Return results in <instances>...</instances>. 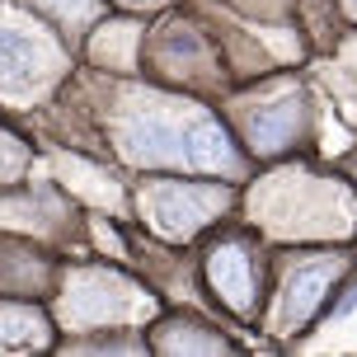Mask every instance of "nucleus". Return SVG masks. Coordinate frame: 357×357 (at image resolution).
Instances as JSON below:
<instances>
[{
    "mask_svg": "<svg viewBox=\"0 0 357 357\" xmlns=\"http://www.w3.org/2000/svg\"><path fill=\"white\" fill-rule=\"evenodd\" d=\"M212 282L216 291L235 305V310H250L254 305V278H250V259L245 250H221L212 259Z\"/></svg>",
    "mask_w": 357,
    "mask_h": 357,
    "instance_id": "7ed1b4c3",
    "label": "nucleus"
},
{
    "mask_svg": "<svg viewBox=\"0 0 357 357\" xmlns=\"http://www.w3.org/2000/svg\"><path fill=\"white\" fill-rule=\"evenodd\" d=\"M151 212H155V226L169 231L174 240L193 231L197 221H207L216 212V193H197V188H160L151 193Z\"/></svg>",
    "mask_w": 357,
    "mask_h": 357,
    "instance_id": "f257e3e1",
    "label": "nucleus"
},
{
    "mask_svg": "<svg viewBox=\"0 0 357 357\" xmlns=\"http://www.w3.org/2000/svg\"><path fill=\"white\" fill-rule=\"evenodd\" d=\"M334 282V264H315V268H301L296 273V282L287 291V310H291V320H301L310 305L324 296V287Z\"/></svg>",
    "mask_w": 357,
    "mask_h": 357,
    "instance_id": "39448f33",
    "label": "nucleus"
},
{
    "mask_svg": "<svg viewBox=\"0 0 357 357\" xmlns=\"http://www.w3.org/2000/svg\"><path fill=\"white\" fill-rule=\"evenodd\" d=\"M127 151L146 165H160V160H178L183 155V137H174L169 123H155V118H142V123L127 132Z\"/></svg>",
    "mask_w": 357,
    "mask_h": 357,
    "instance_id": "20e7f679",
    "label": "nucleus"
},
{
    "mask_svg": "<svg viewBox=\"0 0 357 357\" xmlns=\"http://www.w3.org/2000/svg\"><path fill=\"white\" fill-rule=\"evenodd\" d=\"M183 155L193 165H202V169H216V174L235 169V146L216 123H193L188 127V132H183Z\"/></svg>",
    "mask_w": 357,
    "mask_h": 357,
    "instance_id": "f03ea898",
    "label": "nucleus"
},
{
    "mask_svg": "<svg viewBox=\"0 0 357 357\" xmlns=\"http://www.w3.org/2000/svg\"><path fill=\"white\" fill-rule=\"evenodd\" d=\"M33 71V43L15 29H0V80H24Z\"/></svg>",
    "mask_w": 357,
    "mask_h": 357,
    "instance_id": "423d86ee",
    "label": "nucleus"
}]
</instances>
